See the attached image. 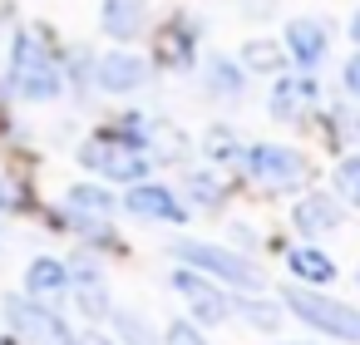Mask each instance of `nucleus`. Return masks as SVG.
I'll use <instances>...</instances> for the list:
<instances>
[{
  "mask_svg": "<svg viewBox=\"0 0 360 345\" xmlns=\"http://www.w3.org/2000/svg\"><path fill=\"white\" fill-rule=\"evenodd\" d=\"M286 311L301 315L306 325L335 335V340L360 345V311L345 306V301H330V296H321V291H311V286H286Z\"/></svg>",
  "mask_w": 360,
  "mask_h": 345,
  "instance_id": "obj_1",
  "label": "nucleus"
},
{
  "mask_svg": "<svg viewBox=\"0 0 360 345\" xmlns=\"http://www.w3.org/2000/svg\"><path fill=\"white\" fill-rule=\"evenodd\" d=\"M70 207H75V212H99V217H104V212L114 207V197L99 193V188H70Z\"/></svg>",
  "mask_w": 360,
  "mask_h": 345,
  "instance_id": "obj_19",
  "label": "nucleus"
},
{
  "mask_svg": "<svg viewBox=\"0 0 360 345\" xmlns=\"http://www.w3.org/2000/svg\"><path fill=\"white\" fill-rule=\"evenodd\" d=\"M173 291H178V296L193 306V315H198V320H207V325H217V320L232 311V301H227V296H222V291H217L198 266H193V271H173Z\"/></svg>",
  "mask_w": 360,
  "mask_h": 345,
  "instance_id": "obj_7",
  "label": "nucleus"
},
{
  "mask_svg": "<svg viewBox=\"0 0 360 345\" xmlns=\"http://www.w3.org/2000/svg\"><path fill=\"white\" fill-rule=\"evenodd\" d=\"M286 266H291V276H301L306 286H326V281L335 276L330 256H321V252H311V247H291V252H286Z\"/></svg>",
  "mask_w": 360,
  "mask_h": 345,
  "instance_id": "obj_13",
  "label": "nucleus"
},
{
  "mask_svg": "<svg viewBox=\"0 0 360 345\" xmlns=\"http://www.w3.org/2000/svg\"><path fill=\"white\" fill-rule=\"evenodd\" d=\"M345 89H350V94L360 99V55H355V60L345 65Z\"/></svg>",
  "mask_w": 360,
  "mask_h": 345,
  "instance_id": "obj_25",
  "label": "nucleus"
},
{
  "mask_svg": "<svg viewBox=\"0 0 360 345\" xmlns=\"http://www.w3.org/2000/svg\"><path fill=\"white\" fill-rule=\"evenodd\" d=\"M306 99H311V79H281L276 89H271V119H296L301 109H306Z\"/></svg>",
  "mask_w": 360,
  "mask_h": 345,
  "instance_id": "obj_15",
  "label": "nucleus"
},
{
  "mask_svg": "<svg viewBox=\"0 0 360 345\" xmlns=\"http://www.w3.org/2000/svg\"><path fill=\"white\" fill-rule=\"evenodd\" d=\"M350 40L360 45V11H355V20H350Z\"/></svg>",
  "mask_w": 360,
  "mask_h": 345,
  "instance_id": "obj_27",
  "label": "nucleus"
},
{
  "mask_svg": "<svg viewBox=\"0 0 360 345\" xmlns=\"http://www.w3.org/2000/svg\"><path fill=\"white\" fill-rule=\"evenodd\" d=\"M6 315H11V325H15V335H20L25 345H75L70 325H65L55 311L35 306L30 296H6Z\"/></svg>",
  "mask_w": 360,
  "mask_h": 345,
  "instance_id": "obj_5",
  "label": "nucleus"
},
{
  "mask_svg": "<svg viewBox=\"0 0 360 345\" xmlns=\"http://www.w3.org/2000/svg\"><path fill=\"white\" fill-rule=\"evenodd\" d=\"M242 315H247L257 330H276V325H281V311H276L271 301H252V296H247V301H242Z\"/></svg>",
  "mask_w": 360,
  "mask_h": 345,
  "instance_id": "obj_21",
  "label": "nucleus"
},
{
  "mask_svg": "<svg viewBox=\"0 0 360 345\" xmlns=\"http://www.w3.org/2000/svg\"><path fill=\"white\" fill-rule=\"evenodd\" d=\"M75 345H114V340H104V335H79Z\"/></svg>",
  "mask_w": 360,
  "mask_h": 345,
  "instance_id": "obj_26",
  "label": "nucleus"
},
{
  "mask_svg": "<svg viewBox=\"0 0 360 345\" xmlns=\"http://www.w3.org/2000/svg\"><path fill=\"white\" fill-rule=\"evenodd\" d=\"M143 84H148V65H143L139 55L114 50V55L99 60V89H109V94H134V89H143Z\"/></svg>",
  "mask_w": 360,
  "mask_h": 345,
  "instance_id": "obj_10",
  "label": "nucleus"
},
{
  "mask_svg": "<svg viewBox=\"0 0 360 345\" xmlns=\"http://www.w3.org/2000/svg\"><path fill=\"white\" fill-rule=\"evenodd\" d=\"M188 188H193L198 207H217V202H222V183H217V178H207V173H193V178H188Z\"/></svg>",
  "mask_w": 360,
  "mask_h": 345,
  "instance_id": "obj_22",
  "label": "nucleus"
},
{
  "mask_svg": "<svg viewBox=\"0 0 360 345\" xmlns=\"http://www.w3.org/2000/svg\"><path fill=\"white\" fill-rule=\"evenodd\" d=\"M242 65H247V70L271 74V70H281V65H286V50H281V45H271V40H252V45L242 50Z\"/></svg>",
  "mask_w": 360,
  "mask_h": 345,
  "instance_id": "obj_16",
  "label": "nucleus"
},
{
  "mask_svg": "<svg viewBox=\"0 0 360 345\" xmlns=\"http://www.w3.org/2000/svg\"><path fill=\"white\" fill-rule=\"evenodd\" d=\"M330 183H335V193H340L350 207H360V153L340 158V163H335V173H330Z\"/></svg>",
  "mask_w": 360,
  "mask_h": 345,
  "instance_id": "obj_18",
  "label": "nucleus"
},
{
  "mask_svg": "<svg viewBox=\"0 0 360 345\" xmlns=\"http://www.w3.org/2000/svg\"><path fill=\"white\" fill-rule=\"evenodd\" d=\"M326 50H330V35H326V25H321V20H306V15H301V20H291V25H286V55H291L296 65H306V70H311V65H321V55H326Z\"/></svg>",
  "mask_w": 360,
  "mask_h": 345,
  "instance_id": "obj_11",
  "label": "nucleus"
},
{
  "mask_svg": "<svg viewBox=\"0 0 360 345\" xmlns=\"http://www.w3.org/2000/svg\"><path fill=\"white\" fill-rule=\"evenodd\" d=\"M173 256L188 261V266H198V271H207V276H217V281H227V286H237V291H262V271H257L242 252H232V247L173 242Z\"/></svg>",
  "mask_w": 360,
  "mask_h": 345,
  "instance_id": "obj_2",
  "label": "nucleus"
},
{
  "mask_svg": "<svg viewBox=\"0 0 360 345\" xmlns=\"http://www.w3.org/2000/svg\"><path fill=\"white\" fill-rule=\"evenodd\" d=\"M109 315L119 320V330H124L129 345H153V335H148V325H143L139 315H129V311H109Z\"/></svg>",
  "mask_w": 360,
  "mask_h": 345,
  "instance_id": "obj_23",
  "label": "nucleus"
},
{
  "mask_svg": "<svg viewBox=\"0 0 360 345\" xmlns=\"http://www.w3.org/2000/svg\"><path fill=\"white\" fill-rule=\"evenodd\" d=\"M207 89H212V94H222V99L242 94V74H237V65H232V60H222V55H212V65H207Z\"/></svg>",
  "mask_w": 360,
  "mask_h": 345,
  "instance_id": "obj_17",
  "label": "nucleus"
},
{
  "mask_svg": "<svg viewBox=\"0 0 360 345\" xmlns=\"http://www.w3.org/2000/svg\"><path fill=\"white\" fill-rule=\"evenodd\" d=\"M25 286H30V296H60L70 286V271L55 256H35L30 271H25Z\"/></svg>",
  "mask_w": 360,
  "mask_h": 345,
  "instance_id": "obj_14",
  "label": "nucleus"
},
{
  "mask_svg": "<svg viewBox=\"0 0 360 345\" xmlns=\"http://www.w3.org/2000/svg\"><path fill=\"white\" fill-rule=\"evenodd\" d=\"M291 222H296V232H306V237H326V232H340L345 207H340L335 193H306V197L291 207Z\"/></svg>",
  "mask_w": 360,
  "mask_h": 345,
  "instance_id": "obj_8",
  "label": "nucleus"
},
{
  "mask_svg": "<svg viewBox=\"0 0 360 345\" xmlns=\"http://www.w3.org/2000/svg\"><path fill=\"white\" fill-rule=\"evenodd\" d=\"M75 296H79V311H84V315H109V311H114V306H109V296H104V286H99V276H94V281H84Z\"/></svg>",
  "mask_w": 360,
  "mask_h": 345,
  "instance_id": "obj_20",
  "label": "nucleus"
},
{
  "mask_svg": "<svg viewBox=\"0 0 360 345\" xmlns=\"http://www.w3.org/2000/svg\"><path fill=\"white\" fill-rule=\"evenodd\" d=\"M124 207L134 212V217H153V222H183L188 217V207L168 193V188H158V183H134V193L124 197Z\"/></svg>",
  "mask_w": 360,
  "mask_h": 345,
  "instance_id": "obj_9",
  "label": "nucleus"
},
{
  "mask_svg": "<svg viewBox=\"0 0 360 345\" xmlns=\"http://www.w3.org/2000/svg\"><path fill=\"white\" fill-rule=\"evenodd\" d=\"M168 345H207V340H202V330L193 320H173L168 325Z\"/></svg>",
  "mask_w": 360,
  "mask_h": 345,
  "instance_id": "obj_24",
  "label": "nucleus"
},
{
  "mask_svg": "<svg viewBox=\"0 0 360 345\" xmlns=\"http://www.w3.org/2000/svg\"><path fill=\"white\" fill-rule=\"evenodd\" d=\"M247 158V173L257 178V183H266V188H276V193H291V188H301L306 183V158L301 153H291V148H281V143H252V148H242Z\"/></svg>",
  "mask_w": 360,
  "mask_h": 345,
  "instance_id": "obj_4",
  "label": "nucleus"
},
{
  "mask_svg": "<svg viewBox=\"0 0 360 345\" xmlns=\"http://www.w3.org/2000/svg\"><path fill=\"white\" fill-rule=\"evenodd\" d=\"M104 30L114 40H134L143 30V0H104Z\"/></svg>",
  "mask_w": 360,
  "mask_h": 345,
  "instance_id": "obj_12",
  "label": "nucleus"
},
{
  "mask_svg": "<svg viewBox=\"0 0 360 345\" xmlns=\"http://www.w3.org/2000/svg\"><path fill=\"white\" fill-rule=\"evenodd\" d=\"M11 84L25 99H55L60 94V65L50 60L40 35H15V55H11Z\"/></svg>",
  "mask_w": 360,
  "mask_h": 345,
  "instance_id": "obj_3",
  "label": "nucleus"
},
{
  "mask_svg": "<svg viewBox=\"0 0 360 345\" xmlns=\"http://www.w3.org/2000/svg\"><path fill=\"white\" fill-rule=\"evenodd\" d=\"M79 163L94 168V173H104V178H114V183H139V178L148 173V158H143L134 143H119V138H94V143H84Z\"/></svg>",
  "mask_w": 360,
  "mask_h": 345,
  "instance_id": "obj_6",
  "label": "nucleus"
}]
</instances>
